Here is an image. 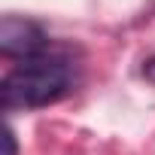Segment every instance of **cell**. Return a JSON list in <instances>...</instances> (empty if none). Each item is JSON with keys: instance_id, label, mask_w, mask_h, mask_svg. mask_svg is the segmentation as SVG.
<instances>
[{"instance_id": "obj_3", "label": "cell", "mask_w": 155, "mask_h": 155, "mask_svg": "<svg viewBox=\"0 0 155 155\" xmlns=\"http://www.w3.org/2000/svg\"><path fill=\"white\" fill-rule=\"evenodd\" d=\"M3 155H18V146H15V134H12V128H6V134H3Z\"/></svg>"}, {"instance_id": "obj_4", "label": "cell", "mask_w": 155, "mask_h": 155, "mask_svg": "<svg viewBox=\"0 0 155 155\" xmlns=\"http://www.w3.org/2000/svg\"><path fill=\"white\" fill-rule=\"evenodd\" d=\"M143 79L155 85V55H152V58H146V64H143Z\"/></svg>"}, {"instance_id": "obj_2", "label": "cell", "mask_w": 155, "mask_h": 155, "mask_svg": "<svg viewBox=\"0 0 155 155\" xmlns=\"http://www.w3.org/2000/svg\"><path fill=\"white\" fill-rule=\"evenodd\" d=\"M46 46H49L46 31L37 21L18 18V15H3V21H0V52L6 58L28 61V58L43 55Z\"/></svg>"}, {"instance_id": "obj_1", "label": "cell", "mask_w": 155, "mask_h": 155, "mask_svg": "<svg viewBox=\"0 0 155 155\" xmlns=\"http://www.w3.org/2000/svg\"><path fill=\"white\" fill-rule=\"evenodd\" d=\"M70 88H73V64L61 55L43 52L9 70L3 76L0 94H3V110L15 113V110L49 107L64 94H70Z\"/></svg>"}]
</instances>
